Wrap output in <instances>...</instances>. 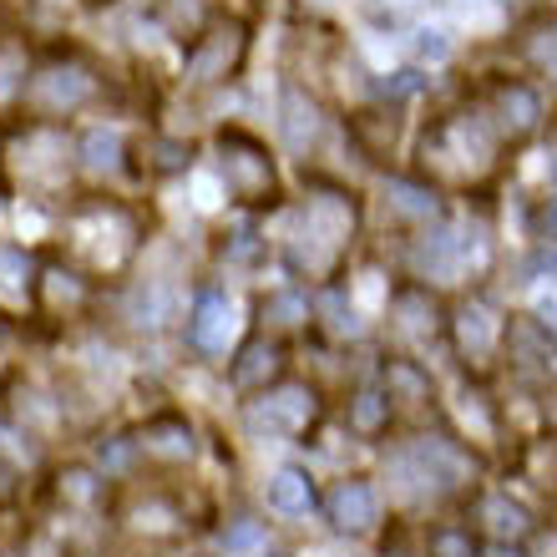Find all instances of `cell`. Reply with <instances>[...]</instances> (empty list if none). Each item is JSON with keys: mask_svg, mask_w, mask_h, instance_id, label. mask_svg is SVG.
Listing matches in <instances>:
<instances>
[{"mask_svg": "<svg viewBox=\"0 0 557 557\" xmlns=\"http://www.w3.org/2000/svg\"><path fill=\"white\" fill-rule=\"evenodd\" d=\"M269 507H274V512H289V517L309 512V476L294 471V466L274 471V482H269Z\"/></svg>", "mask_w": 557, "mask_h": 557, "instance_id": "4", "label": "cell"}, {"mask_svg": "<svg viewBox=\"0 0 557 557\" xmlns=\"http://www.w3.org/2000/svg\"><path fill=\"white\" fill-rule=\"evenodd\" d=\"M380 421V395H365L360 401V426H375Z\"/></svg>", "mask_w": 557, "mask_h": 557, "instance_id": "20", "label": "cell"}, {"mask_svg": "<svg viewBox=\"0 0 557 557\" xmlns=\"http://www.w3.org/2000/svg\"><path fill=\"white\" fill-rule=\"evenodd\" d=\"M269 314H274V320H279V325H294V320H299V314H304V299H299V294H279Z\"/></svg>", "mask_w": 557, "mask_h": 557, "instance_id": "14", "label": "cell"}, {"mask_svg": "<svg viewBox=\"0 0 557 557\" xmlns=\"http://www.w3.org/2000/svg\"><path fill=\"white\" fill-rule=\"evenodd\" d=\"M507 112H517L512 122H522V127H527V122L537 117V102H532L527 92H507Z\"/></svg>", "mask_w": 557, "mask_h": 557, "instance_id": "16", "label": "cell"}, {"mask_svg": "<svg viewBox=\"0 0 557 557\" xmlns=\"http://www.w3.org/2000/svg\"><path fill=\"white\" fill-rule=\"evenodd\" d=\"M259 542H264L259 522H233V527L223 532V552H228V557H244V552H259Z\"/></svg>", "mask_w": 557, "mask_h": 557, "instance_id": "9", "label": "cell"}, {"mask_svg": "<svg viewBox=\"0 0 557 557\" xmlns=\"http://www.w3.org/2000/svg\"><path fill=\"white\" fill-rule=\"evenodd\" d=\"M325 309L335 314V330H345V335H355V330H360L355 309H345V299H340V294H330V299H325Z\"/></svg>", "mask_w": 557, "mask_h": 557, "instance_id": "15", "label": "cell"}, {"mask_svg": "<svg viewBox=\"0 0 557 557\" xmlns=\"http://www.w3.org/2000/svg\"><path fill=\"white\" fill-rule=\"evenodd\" d=\"M375 492L365 487V482H345L335 497H330V517H335V527H345V532H365L370 522H375Z\"/></svg>", "mask_w": 557, "mask_h": 557, "instance_id": "2", "label": "cell"}, {"mask_svg": "<svg viewBox=\"0 0 557 557\" xmlns=\"http://www.w3.org/2000/svg\"><path fill=\"white\" fill-rule=\"evenodd\" d=\"M82 152H87V168L107 173V168H117V152H122V142H117V132L92 127V132H87V142H82Z\"/></svg>", "mask_w": 557, "mask_h": 557, "instance_id": "6", "label": "cell"}, {"mask_svg": "<svg viewBox=\"0 0 557 557\" xmlns=\"http://www.w3.org/2000/svg\"><path fill=\"white\" fill-rule=\"evenodd\" d=\"M304 416H309L304 390H284V395H274V401H264L249 421H254L259 431H264V426H269V431H289V426H299Z\"/></svg>", "mask_w": 557, "mask_h": 557, "instance_id": "3", "label": "cell"}, {"mask_svg": "<svg viewBox=\"0 0 557 557\" xmlns=\"http://www.w3.org/2000/svg\"><path fill=\"white\" fill-rule=\"evenodd\" d=\"M552 178H557V163H552Z\"/></svg>", "mask_w": 557, "mask_h": 557, "instance_id": "23", "label": "cell"}, {"mask_svg": "<svg viewBox=\"0 0 557 557\" xmlns=\"http://www.w3.org/2000/svg\"><path fill=\"white\" fill-rule=\"evenodd\" d=\"M390 203L401 208V213H416V218L436 213V198H431V193H421V188H411V183H390Z\"/></svg>", "mask_w": 557, "mask_h": 557, "instance_id": "10", "label": "cell"}, {"mask_svg": "<svg viewBox=\"0 0 557 557\" xmlns=\"http://www.w3.org/2000/svg\"><path fill=\"white\" fill-rule=\"evenodd\" d=\"M542 314H547V320H557V289H552V294L542 299Z\"/></svg>", "mask_w": 557, "mask_h": 557, "instance_id": "21", "label": "cell"}, {"mask_svg": "<svg viewBox=\"0 0 557 557\" xmlns=\"http://www.w3.org/2000/svg\"><path fill=\"white\" fill-rule=\"evenodd\" d=\"M461 340H466L471 350H492V340H497V320H492V309L471 304V309L461 314Z\"/></svg>", "mask_w": 557, "mask_h": 557, "instance_id": "5", "label": "cell"}, {"mask_svg": "<svg viewBox=\"0 0 557 557\" xmlns=\"http://www.w3.org/2000/svg\"><path fill=\"white\" fill-rule=\"evenodd\" d=\"M163 309H168V294L163 289H137L132 294V314H137V325H163Z\"/></svg>", "mask_w": 557, "mask_h": 557, "instance_id": "11", "label": "cell"}, {"mask_svg": "<svg viewBox=\"0 0 557 557\" xmlns=\"http://www.w3.org/2000/svg\"><path fill=\"white\" fill-rule=\"evenodd\" d=\"M487 517H492V527H497L502 537H517V532L527 527L522 507H512V502H502V497H492V502H487Z\"/></svg>", "mask_w": 557, "mask_h": 557, "instance_id": "12", "label": "cell"}, {"mask_svg": "<svg viewBox=\"0 0 557 557\" xmlns=\"http://www.w3.org/2000/svg\"><path fill=\"white\" fill-rule=\"evenodd\" d=\"M284 137L294 147H304L314 137V107H304V97H289V117H284Z\"/></svg>", "mask_w": 557, "mask_h": 557, "instance_id": "8", "label": "cell"}, {"mask_svg": "<svg viewBox=\"0 0 557 557\" xmlns=\"http://www.w3.org/2000/svg\"><path fill=\"white\" fill-rule=\"evenodd\" d=\"M264 365H274V355H269V350H254V355H249V365H244V380L264 375Z\"/></svg>", "mask_w": 557, "mask_h": 557, "instance_id": "18", "label": "cell"}, {"mask_svg": "<svg viewBox=\"0 0 557 557\" xmlns=\"http://www.w3.org/2000/svg\"><path fill=\"white\" fill-rule=\"evenodd\" d=\"M21 279H26V259H21V254H11V249H0V289L16 294V289H21Z\"/></svg>", "mask_w": 557, "mask_h": 557, "instance_id": "13", "label": "cell"}, {"mask_svg": "<svg viewBox=\"0 0 557 557\" xmlns=\"http://www.w3.org/2000/svg\"><path fill=\"white\" fill-rule=\"evenodd\" d=\"M233 330H238L233 299H228V294H203L198 309H193V320H188V335H193L203 350H228Z\"/></svg>", "mask_w": 557, "mask_h": 557, "instance_id": "1", "label": "cell"}, {"mask_svg": "<svg viewBox=\"0 0 557 557\" xmlns=\"http://www.w3.org/2000/svg\"><path fill=\"white\" fill-rule=\"evenodd\" d=\"M436 552H441V557H471V552H466V542H461V537H451V532L436 542Z\"/></svg>", "mask_w": 557, "mask_h": 557, "instance_id": "19", "label": "cell"}, {"mask_svg": "<svg viewBox=\"0 0 557 557\" xmlns=\"http://www.w3.org/2000/svg\"><path fill=\"white\" fill-rule=\"evenodd\" d=\"M36 97H46V102H76V97H87V82H82V71H51L46 82H36Z\"/></svg>", "mask_w": 557, "mask_h": 557, "instance_id": "7", "label": "cell"}, {"mask_svg": "<svg viewBox=\"0 0 557 557\" xmlns=\"http://www.w3.org/2000/svg\"><path fill=\"white\" fill-rule=\"evenodd\" d=\"M421 51L426 56H446V36L441 31H421Z\"/></svg>", "mask_w": 557, "mask_h": 557, "instance_id": "17", "label": "cell"}, {"mask_svg": "<svg viewBox=\"0 0 557 557\" xmlns=\"http://www.w3.org/2000/svg\"><path fill=\"white\" fill-rule=\"evenodd\" d=\"M542 223H547V233H557V198L547 203V218H542Z\"/></svg>", "mask_w": 557, "mask_h": 557, "instance_id": "22", "label": "cell"}]
</instances>
